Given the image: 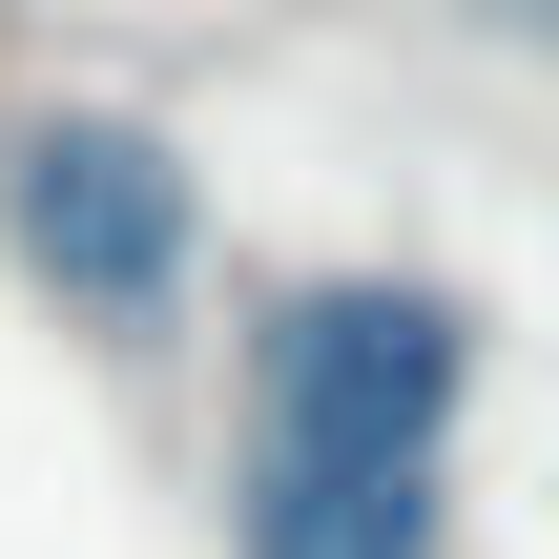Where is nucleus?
<instances>
[{
	"mask_svg": "<svg viewBox=\"0 0 559 559\" xmlns=\"http://www.w3.org/2000/svg\"><path fill=\"white\" fill-rule=\"evenodd\" d=\"M249 559H436V456H311V436H270Z\"/></svg>",
	"mask_w": 559,
	"mask_h": 559,
	"instance_id": "7ed1b4c3",
	"label": "nucleus"
},
{
	"mask_svg": "<svg viewBox=\"0 0 559 559\" xmlns=\"http://www.w3.org/2000/svg\"><path fill=\"white\" fill-rule=\"evenodd\" d=\"M0 249H21L83 332H145V311L187 290V166H166V124H104V104L0 124Z\"/></svg>",
	"mask_w": 559,
	"mask_h": 559,
	"instance_id": "f03ea898",
	"label": "nucleus"
},
{
	"mask_svg": "<svg viewBox=\"0 0 559 559\" xmlns=\"http://www.w3.org/2000/svg\"><path fill=\"white\" fill-rule=\"evenodd\" d=\"M249 394H270V436H311V456H436V415L477 394V311H456V290H415V270L270 290Z\"/></svg>",
	"mask_w": 559,
	"mask_h": 559,
	"instance_id": "f257e3e1",
	"label": "nucleus"
}]
</instances>
